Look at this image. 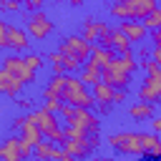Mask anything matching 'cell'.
Segmentation results:
<instances>
[{
  "instance_id": "cell-19",
  "label": "cell",
  "mask_w": 161,
  "mask_h": 161,
  "mask_svg": "<svg viewBox=\"0 0 161 161\" xmlns=\"http://www.w3.org/2000/svg\"><path fill=\"white\" fill-rule=\"evenodd\" d=\"M141 141H143V156L161 158V136L158 133H141Z\"/></svg>"
},
{
  "instance_id": "cell-10",
  "label": "cell",
  "mask_w": 161,
  "mask_h": 161,
  "mask_svg": "<svg viewBox=\"0 0 161 161\" xmlns=\"http://www.w3.org/2000/svg\"><path fill=\"white\" fill-rule=\"evenodd\" d=\"M23 80L18 78V75H13L10 70H0V91L5 93V96H10V98H18L20 93H23Z\"/></svg>"
},
{
  "instance_id": "cell-35",
  "label": "cell",
  "mask_w": 161,
  "mask_h": 161,
  "mask_svg": "<svg viewBox=\"0 0 161 161\" xmlns=\"http://www.w3.org/2000/svg\"><path fill=\"white\" fill-rule=\"evenodd\" d=\"M151 60H156V63L161 65V45H153V50H151Z\"/></svg>"
},
{
  "instance_id": "cell-16",
  "label": "cell",
  "mask_w": 161,
  "mask_h": 161,
  "mask_svg": "<svg viewBox=\"0 0 161 161\" xmlns=\"http://www.w3.org/2000/svg\"><path fill=\"white\" fill-rule=\"evenodd\" d=\"M0 158H3V161H23V153H20V136L5 138V143L0 146Z\"/></svg>"
},
{
  "instance_id": "cell-31",
  "label": "cell",
  "mask_w": 161,
  "mask_h": 161,
  "mask_svg": "<svg viewBox=\"0 0 161 161\" xmlns=\"http://www.w3.org/2000/svg\"><path fill=\"white\" fill-rule=\"evenodd\" d=\"M23 60L33 68V70H38V68H43V60H40V55H35V53H28V55H23Z\"/></svg>"
},
{
  "instance_id": "cell-3",
  "label": "cell",
  "mask_w": 161,
  "mask_h": 161,
  "mask_svg": "<svg viewBox=\"0 0 161 161\" xmlns=\"http://www.w3.org/2000/svg\"><path fill=\"white\" fill-rule=\"evenodd\" d=\"M108 143L126 153V156H143V141H141V133H133V131H121V133H113L108 138Z\"/></svg>"
},
{
  "instance_id": "cell-23",
  "label": "cell",
  "mask_w": 161,
  "mask_h": 161,
  "mask_svg": "<svg viewBox=\"0 0 161 161\" xmlns=\"http://www.w3.org/2000/svg\"><path fill=\"white\" fill-rule=\"evenodd\" d=\"M55 148H58V143H53V141H40V143H35V158L38 161H53V156H55Z\"/></svg>"
},
{
  "instance_id": "cell-22",
  "label": "cell",
  "mask_w": 161,
  "mask_h": 161,
  "mask_svg": "<svg viewBox=\"0 0 161 161\" xmlns=\"http://www.w3.org/2000/svg\"><path fill=\"white\" fill-rule=\"evenodd\" d=\"M128 113H131V118H133V121L153 118V103H148V101H138V103H133V106L128 108Z\"/></svg>"
},
{
  "instance_id": "cell-25",
  "label": "cell",
  "mask_w": 161,
  "mask_h": 161,
  "mask_svg": "<svg viewBox=\"0 0 161 161\" xmlns=\"http://www.w3.org/2000/svg\"><path fill=\"white\" fill-rule=\"evenodd\" d=\"M143 25L153 33V30H161V8H156V10H151L146 18H143Z\"/></svg>"
},
{
  "instance_id": "cell-41",
  "label": "cell",
  "mask_w": 161,
  "mask_h": 161,
  "mask_svg": "<svg viewBox=\"0 0 161 161\" xmlns=\"http://www.w3.org/2000/svg\"><path fill=\"white\" fill-rule=\"evenodd\" d=\"M158 161H161V158H158Z\"/></svg>"
},
{
  "instance_id": "cell-5",
  "label": "cell",
  "mask_w": 161,
  "mask_h": 161,
  "mask_svg": "<svg viewBox=\"0 0 161 161\" xmlns=\"http://www.w3.org/2000/svg\"><path fill=\"white\" fill-rule=\"evenodd\" d=\"M60 53H73L83 65H86V60L91 58V50H93V45L83 38V35H68V38H63V43H60V48H58Z\"/></svg>"
},
{
  "instance_id": "cell-33",
  "label": "cell",
  "mask_w": 161,
  "mask_h": 161,
  "mask_svg": "<svg viewBox=\"0 0 161 161\" xmlns=\"http://www.w3.org/2000/svg\"><path fill=\"white\" fill-rule=\"evenodd\" d=\"M25 8L33 13V10H43V0H25Z\"/></svg>"
},
{
  "instance_id": "cell-17",
  "label": "cell",
  "mask_w": 161,
  "mask_h": 161,
  "mask_svg": "<svg viewBox=\"0 0 161 161\" xmlns=\"http://www.w3.org/2000/svg\"><path fill=\"white\" fill-rule=\"evenodd\" d=\"M126 5H128V10H131V18L133 20H143L151 10H156L158 5H156V0H123Z\"/></svg>"
},
{
  "instance_id": "cell-37",
  "label": "cell",
  "mask_w": 161,
  "mask_h": 161,
  "mask_svg": "<svg viewBox=\"0 0 161 161\" xmlns=\"http://www.w3.org/2000/svg\"><path fill=\"white\" fill-rule=\"evenodd\" d=\"M151 38H153V45H161V30H153Z\"/></svg>"
},
{
  "instance_id": "cell-20",
  "label": "cell",
  "mask_w": 161,
  "mask_h": 161,
  "mask_svg": "<svg viewBox=\"0 0 161 161\" xmlns=\"http://www.w3.org/2000/svg\"><path fill=\"white\" fill-rule=\"evenodd\" d=\"M91 93H93L96 103H113V93H116V88H113L111 83L101 80V83H96V86L91 88Z\"/></svg>"
},
{
  "instance_id": "cell-29",
  "label": "cell",
  "mask_w": 161,
  "mask_h": 161,
  "mask_svg": "<svg viewBox=\"0 0 161 161\" xmlns=\"http://www.w3.org/2000/svg\"><path fill=\"white\" fill-rule=\"evenodd\" d=\"M75 111H78V106H73V103H65V101H63V108H60V116L65 118V123H70V121L75 118Z\"/></svg>"
},
{
  "instance_id": "cell-21",
  "label": "cell",
  "mask_w": 161,
  "mask_h": 161,
  "mask_svg": "<svg viewBox=\"0 0 161 161\" xmlns=\"http://www.w3.org/2000/svg\"><path fill=\"white\" fill-rule=\"evenodd\" d=\"M80 80H83L88 88H93L96 83L103 80V68H96V65H88V63H86V65L80 68Z\"/></svg>"
},
{
  "instance_id": "cell-38",
  "label": "cell",
  "mask_w": 161,
  "mask_h": 161,
  "mask_svg": "<svg viewBox=\"0 0 161 161\" xmlns=\"http://www.w3.org/2000/svg\"><path fill=\"white\" fill-rule=\"evenodd\" d=\"M70 5H83V0H68Z\"/></svg>"
},
{
  "instance_id": "cell-8",
  "label": "cell",
  "mask_w": 161,
  "mask_h": 161,
  "mask_svg": "<svg viewBox=\"0 0 161 161\" xmlns=\"http://www.w3.org/2000/svg\"><path fill=\"white\" fill-rule=\"evenodd\" d=\"M113 30L106 25V23H101V20H93V18H88L86 23H83V38L91 43V45H98L103 38H108Z\"/></svg>"
},
{
  "instance_id": "cell-1",
  "label": "cell",
  "mask_w": 161,
  "mask_h": 161,
  "mask_svg": "<svg viewBox=\"0 0 161 161\" xmlns=\"http://www.w3.org/2000/svg\"><path fill=\"white\" fill-rule=\"evenodd\" d=\"M143 68H146V80L138 88V101L156 103L161 101V65L156 60H143Z\"/></svg>"
},
{
  "instance_id": "cell-40",
  "label": "cell",
  "mask_w": 161,
  "mask_h": 161,
  "mask_svg": "<svg viewBox=\"0 0 161 161\" xmlns=\"http://www.w3.org/2000/svg\"><path fill=\"white\" fill-rule=\"evenodd\" d=\"M55 3H60V0H55Z\"/></svg>"
},
{
  "instance_id": "cell-14",
  "label": "cell",
  "mask_w": 161,
  "mask_h": 161,
  "mask_svg": "<svg viewBox=\"0 0 161 161\" xmlns=\"http://www.w3.org/2000/svg\"><path fill=\"white\" fill-rule=\"evenodd\" d=\"M118 28L131 38V43H141V40H146V35L151 33V30L143 25V20H123Z\"/></svg>"
},
{
  "instance_id": "cell-9",
  "label": "cell",
  "mask_w": 161,
  "mask_h": 161,
  "mask_svg": "<svg viewBox=\"0 0 161 161\" xmlns=\"http://www.w3.org/2000/svg\"><path fill=\"white\" fill-rule=\"evenodd\" d=\"M28 121H30V123H35L45 136H48L53 128H58V126H60V123L55 121V113H50L48 108H35V111H30V113H28Z\"/></svg>"
},
{
  "instance_id": "cell-36",
  "label": "cell",
  "mask_w": 161,
  "mask_h": 161,
  "mask_svg": "<svg viewBox=\"0 0 161 161\" xmlns=\"http://www.w3.org/2000/svg\"><path fill=\"white\" fill-rule=\"evenodd\" d=\"M151 126H153V133H158V136H161V116H156V118L151 121Z\"/></svg>"
},
{
  "instance_id": "cell-32",
  "label": "cell",
  "mask_w": 161,
  "mask_h": 161,
  "mask_svg": "<svg viewBox=\"0 0 161 161\" xmlns=\"http://www.w3.org/2000/svg\"><path fill=\"white\" fill-rule=\"evenodd\" d=\"M20 5H25V0H0L3 10H20Z\"/></svg>"
},
{
  "instance_id": "cell-11",
  "label": "cell",
  "mask_w": 161,
  "mask_h": 161,
  "mask_svg": "<svg viewBox=\"0 0 161 161\" xmlns=\"http://www.w3.org/2000/svg\"><path fill=\"white\" fill-rule=\"evenodd\" d=\"M70 123L86 128L88 133H98V128H101V121H98V116H96L91 108H78V111H75V118H73Z\"/></svg>"
},
{
  "instance_id": "cell-4",
  "label": "cell",
  "mask_w": 161,
  "mask_h": 161,
  "mask_svg": "<svg viewBox=\"0 0 161 161\" xmlns=\"http://www.w3.org/2000/svg\"><path fill=\"white\" fill-rule=\"evenodd\" d=\"M28 33L33 40H45L53 33V23L48 20V15L43 10H33L28 13Z\"/></svg>"
},
{
  "instance_id": "cell-6",
  "label": "cell",
  "mask_w": 161,
  "mask_h": 161,
  "mask_svg": "<svg viewBox=\"0 0 161 161\" xmlns=\"http://www.w3.org/2000/svg\"><path fill=\"white\" fill-rule=\"evenodd\" d=\"M3 68L10 70L13 75H18L23 83H33V80H35V70H33L20 55H5V58H3Z\"/></svg>"
},
{
  "instance_id": "cell-24",
  "label": "cell",
  "mask_w": 161,
  "mask_h": 161,
  "mask_svg": "<svg viewBox=\"0 0 161 161\" xmlns=\"http://www.w3.org/2000/svg\"><path fill=\"white\" fill-rule=\"evenodd\" d=\"M111 15L118 18V20H133V18H131V10H128V5H126L123 0H116V3L111 5Z\"/></svg>"
},
{
  "instance_id": "cell-27",
  "label": "cell",
  "mask_w": 161,
  "mask_h": 161,
  "mask_svg": "<svg viewBox=\"0 0 161 161\" xmlns=\"http://www.w3.org/2000/svg\"><path fill=\"white\" fill-rule=\"evenodd\" d=\"M48 60L53 63V75H63V73H65V65H63V55H60V50L50 53Z\"/></svg>"
},
{
  "instance_id": "cell-2",
  "label": "cell",
  "mask_w": 161,
  "mask_h": 161,
  "mask_svg": "<svg viewBox=\"0 0 161 161\" xmlns=\"http://www.w3.org/2000/svg\"><path fill=\"white\" fill-rule=\"evenodd\" d=\"M63 101L65 103H73L78 108H93L96 106V98L88 91V86L80 78L70 75V73H68V83H65V91H63Z\"/></svg>"
},
{
  "instance_id": "cell-34",
  "label": "cell",
  "mask_w": 161,
  "mask_h": 161,
  "mask_svg": "<svg viewBox=\"0 0 161 161\" xmlns=\"http://www.w3.org/2000/svg\"><path fill=\"white\" fill-rule=\"evenodd\" d=\"M121 101H126V88H116L113 93V103H121Z\"/></svg>"
},
{
  "instance_id": "cell-30",
  "label": "cell",
  "mask_w": 161,
  "mask_h": 161,
  "mask_svg": "<svg viewBox=\"0 0 161 161\" xmlns=\"http://www.w3.org/2000/svg\"><path fill=\"white\" fill-rule=\"evenodd\" d=\"M53 161H80V158H75L73 153H68L63 146H58L55 148V156H53Z\"/></svg>"
},
{
  "instance_id": "cell-18",
  "label": "cell",
  "mask_w": 161,
  "mask_h": 161,
  "mask_svg": "<svg viewBox=\"0 0 161 161\" xmlns=\"http://www.w3.org/2000/svg\"><path fill=\"white\" fill-rule=\"evenodd\" d=\"M28 45H30V33L10 25V45L8 48L13 53H23V50H28Z\"/></svg>"
},
{
  "instance_id": "cell-26",
  "label": "cell",
  "mask_w": 161,
  "mask_h": 161,
  "mask_svg": "<svg viewBox=\"0 0 161 161\" xmlns=\"http://www.w3.org/2000/svg\"><path fill=\"white\" fill-rule=\"evenodd\" d=\"M65 138H88L91 133L86 131V128H80V126H75V123H65Z\"/></svg>"
},
{
  "instance_id": "cell-15",
  "label": "cell",
  "mask_w": 161,
  "mask_h": 161,
  "mask_svg": "<svg viewBox=\"0 0 161 161\" xmlns=\"http://www.w3.org/2000/svg\"><path fill=\"white\" fill-rule=\"evenodd\" d=\"M65 83H68V73H63V75H53V78H50V83L43 88V101H55V98H60V101H63Z\"/></svg>"
},
{
  "instance_id": "cell-39",
  "label": "cell",
  "mask_w": 161,
  "mask_h": 161,
  "mask_svg": "<svg viewBox=\"0 0 161 161\" xmlns=\"http://www.w3.org/2000/svg\"><path fill=\"white\" fill-rule=\"evenodd\" d=\"M93 161H113V158H106V156H101V158H93Z\"/></svg>"
},
{
  "instance_id": "cell-12",
  "label": "cell",
  "mask_w": 161,
  "mask_h": 161,
  "mask_svg": "<svg viewBox=\"0 0 161 161\" xmlns=\"http://www.w3.org/2000/svg\"><path fill=\"white\" fill-rule=\"evenodd\" d=\"M101 45H106V48H113L116 53H128L131 50V38L121 30V28H116L108 38H103L101 40Z\"/></svg>"
},
{
  "instance_id": "cell-28",
  "label": "cell",
  "mask_w": 161,
  "mask_h": 161,
  "mask_svg": "<svg viewBox=\"0 0 161 161\" xmlns=\"http://www.w3.org/2000/svg\"><path fill=\"white\" fill-rule=\"evenodd\" d=\"M8 45H10V25L0 20V48H8Z\"/></svg>"
},
{
  "instance_id": "cell-13",
  "label": "cell",
  "mask_w": 161,
  "mask_h": 161,
  "mask_svg": "<svg viewBox=\"0 0 161 161\" xmlns=\"http://www.w3.org/2000/svg\"><path fill=\"white\" fill-rule=\"evenodd\" d=\"M116 55H118V53H116L113 48H106V45H101V43H98V45H93L91 58H88L86 63H88V65H96V68H106Z\"/></svg>"
},
{
  "instance_id": "cell-7",
  "label": "cell",
  "mask_w": 161,
  "mask_h": 161,
  "mask_svg": "<svg viewBox=\"0 0 161 161\" xmlns=\"http://www.w3.org/2000/svg\"><path fill=\"white\" fill-rule=\"evenodd\" d=\"M103 80H106V83H111L113 88H126V86H128V80H131V73H128L126 68H121V65H118V60L113 58V60L103 68Z\"/></svg>"
}]
</instances>
